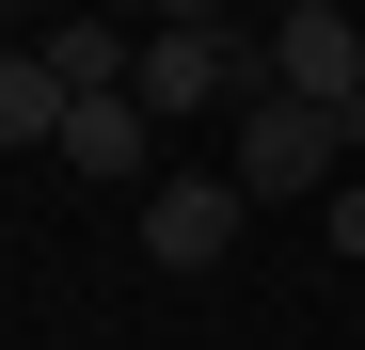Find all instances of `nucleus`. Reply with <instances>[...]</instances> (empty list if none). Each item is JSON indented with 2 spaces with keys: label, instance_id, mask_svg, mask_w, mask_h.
Returning a JSON list of instances; mask_svg holds the SVG:
<instances>
[{
  "label": "nucleus",
  "instance_id": "20e7f679",
  "mask_svg": "<svg viewBox=\"0 0 365 350\" xmlns=\"http://www.w3.org/2000/svg\"><path fill=\"white\" fill-rule=\"evenodd\" d=\"M270 96H318V111H365V32L334 16V0H302V16L270 32Z\"/></svg>",
  "mask_w": 365,
  "mask_h": 350
},
{
  "label": "nucleus",
  "instance_id": "f257e3e1",
  "mask_svg": "<svg viewBox=\"0 0 365 350\" xmlns=\"http://www.w3.org/2000/svg\"><path fill=\"white\" fill-rule=\"evenodd\" d=\"M349 128H365V111H318V96H238V191H255V207H302V191H334V175H349Z\"/></svg>",
  "mask_w": 365,
  "mask_h": 350
},
{
  "label": "nucleus",
  "instance_id": "f03ea898",
  "mask_svg": "<svg viewBox=\"0 0 365 350\" xmlns=\"http://www.w3.org/2000/svg\"><path fill=\"white\" fill-rule=\"evenodd\" d=\"M238 80H270V32H238V16L143 32V64H128V96H143V111H207V96H238Z\"/></svg>",
  "mask_w": 365,
  "mask_h": 350
},
{
  "label": "nucleus",
  "instance_id": "6e6552de",
  "mask_svg": "<svg viewBox=\"0 0 365 350\" xmlns=\"http://www.w3.org/2000/svg\"><path fill=\"white\" fill-rule=\"evenodd\" d=\"M318 223H334V255H365V175H334V207H318Z\"/></svg>",
  "mask_w": 365,
  "mask_h": 350
},
{
  "label": "nucleus",
  "instance_id": "1a4fd4ad",
  "mask_svg": "<svg viewBox=\"0 0 365 350\" xmlns=\"http://www.w3.org/2000/svg\"><path fill=\"white\" fill-rule=\"evenodd\" d=\"M128 16H143V32H191V16H222V0H128Z\"/></svg>",
  "mask_w": 365,
  "mask_h": 350
},
{
  "label": "nucleus",
  "instance_id": "423d86ee",
  "mask_svg": "<svg viewBox=\"0 0 365 350\" xmlns=\"http://www.w3.org/2000/svg\"><path fill=\"white\" fill-rule=\"evenodd\" d=\"M48 64H64V96H128V64H143V16H64V32H48Z\"/></svg>",
  "mask_w": 365,
  "mask_h": 350
},
{
  "label": "nucleus",
  "instance_id": "9d476101",
  "mask_svg": "<svg viewBox=\"0 0 365 350\" xmlns=\"http://www.w3.org/2000/svg\"><path fill=\"white\" fill-rule=\"evenodd\" d=\"M0 16H16V0H0Z\"/></svg>",
  "mask_w": 365,
  "mask_h": 350
},
{
  "label": "nucleus",
  "instance_id": "39448f33",
  "mask_svg": "<svg viewBox=\"0 0 365 350\" xmlns=\"http://www.w3.org/2000/svg\"><path fill=\"white\" fill-rule=\"evenodd\" d=\"M143 144H159V111H143V96H64V175H111V191H128Z\"/></svg>",
  "mask_w": 365,
  "mask_h": 350
},
{
  "label": "nucleus",
  "instance_id": "0eeeda50",
  "mask_svg": "<svg viewBox=\"0 0 365 350\" xmlns=\"http://www.w3.org/2000/svg\"><path fill=\"white\" fill-rule=\"evenodd\" d=\"M0 144H64V64L48 48H0Z\"/></svg>",
  "mask_w": 365,
  "mask_h": 350
},
{
  "label": "nucleus",
  "instance_id": "7ed1b4c3",
  "mask_svg": "<svg viewBox=\"0 0 365 350\" xmlns=\"http://www.w3.org/2000/svg\"><path fill=\"white\" fill-rule=\"evenodd\" d=\"M238 223H255L238 175H159V191H143V255H159V271H222Z\"/></svg>",
  "mask_w": 365,
  "mask_h": 350
}]
</instances>
